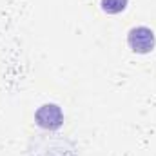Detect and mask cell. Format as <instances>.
I'll return each mask as SVG.
<instances>
[{"label":"cell","mask_w":156,"mask_h":156,"mask_svg":"<svg viewBox=\"0 0 156 156\" xmlns=\"http://www.w3.org/2000/svg\"><path fill=\"white\" fill-rule=\"evenodd\" d=\"M35 122H37V125H40L42 129L56 131L64 123V113H62V109L58 105L45 104V105L38 107V111L35 113Z\"/></svg>","instance_id":"2"},{"label":"cell","mask_w":156,"mask_h":156,"mask_svg":"<svg viewBox=\"0 0 156 156\" xmlns=\"http://www.w3.org/2000/svg\"><path fill=\"white\" fill-rule=\"evenodd\" d=\"M127 44L129 47L138 53V55H147L154 49L156 45V37L153 33V29L145 27V26H138V27H133L127 35Z\"/></svg>","instance_id":"1"},{"label":"cell","mask_w":156,"mask_h":156,"mask_svg":"<svg viewBox=\"0 0 156 156\" xmlns=\"http://www.w3.org/2000/svg\"><path fill=\"white\" fill-rule=\"evenodd\" d=\"M129 0H102V11L107 15H118L127 7Z\"/></svg>","instance_id":"3"}]
</instances>
